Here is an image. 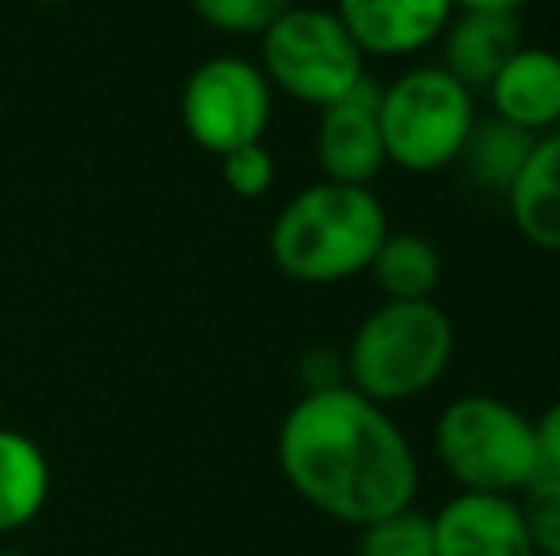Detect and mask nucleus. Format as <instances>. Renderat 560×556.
Segmentation results:
<instances>
[{
    "instance_id": "1",
    "label": "nucleus",
    "mask_w": 560,
    "mask_h": 556,
    "mask_svg": "<svg viewBox=\"0 0 560 556\" xmlns=\"http://www.w3.org/2000/svg\"><path fill=\"white\" fill-rule=\"evenodd\" d=\"M275 458L313 511L354 530L412 507L420 492L408 435L351 386L298 397L279 423Z\"/></svg>"
},
{
    "instance_id": "2",
    "label": "nucleus",
    "mask_w": 560,
    "mask_h": 556,
    "mask_svg": "<svg viewBox=\"0 0 560 556\" xmlns=\"http://www.w3.org/2000/svg\"><path fill=\"white\" fill-rule=\"evenodd\" d=\"M385 237L389 217L370 187L317 179L282 202L267 245L287 279L302 286H336L366 275Z\"/></svg>"
},
{
    "instance_id": "3",
    "label": "nucleus",
    "mask_w": 560,
    "mask_h": 556,
    "mask_svg": "<svg viewBox=\"0 0 560 556\" xmlns=\"http://www.w3.org/2000/svg\"><path fill=\"white\" fill-rule=\"evenodd\" d=\"M454 347V320L435 297L382 301L362 317L343 351L347 386L382 409L416 401L446 378Z\"/></svg>"
},
{
    "instance_id": "4",
    "label": "nucleus",
    "mask_w": 560,
    "mask_h": 556,
    "mask_svg": "<svg viewBox=\"0 0 560 556\" xmlns=\"http://www.w3.org/2000/svg\"><path fill=\"white\" fill-rule=\"evenodd\" d=\"M431 446L439 465L462 492L523 496L541 476L534 419L492 393L454 397L439 412Z\"/></svg>"
},
{
    "instance_id": "5",
    "label": "nucleus",
    "mask_w": 560,
    "mask_h": 556,
    "mask_svg": "<svg viewBox=\"0 0 560 556\" xmlns=\"http://www.w3.org/2000/svg\"><path fill=\"white\" fill-rule=\"evenodd\" d=\"M477 119V96L443 66L405 69L377 99L385 161L416 176L450 168L462 156Z\"/></svg>"
},
{
    "instance_id": "6",
    "label": "nucleus",
    "mask_w": 560,
    "mask_h": 556,
    "mask_svg": "<svg viewBox=\"0 0 560 556\" xmlns=\"http://www.w3.org/2000/svg\"><path fill=\"white\" fill-rule=\"evenodd\" d=\"M259 69L279 96L305 107L347 99L366 81V54L354 46L332 8L298 4L259 35Z\"/></svg>"
},
{
    "instance_id": "7",
    "label": "nucleus",
    "mask_w": 560,
    "mask_h": 556,
    "mask_svg": "<svg viewBox=\"0 0 560 556\" xmlns=\"http://www.w3.org/2000/svg\"><path fill=\"white\" fill-rule=\"evenodd\" d=\"M275 115V88L264 69L241 54H214L187 73L179 92V122L210 156L264 141Z\"/></svg>"
},
{
    "instance_id": "8",
    "label": "nucleus",
    "mask_w": 560,
    "mask_h": 556,
    "mask_svg": "<svg viewBox=\"0 0 560 556\" xmlns=\"http://www.w3.org/2000/svg\"><path fill=\"white\" fill-rule=\"evenodd\" d=\"M382 84L374 76L359 84L347 99L325 107L317 122V164L325 179L351 187H370L385 168L382 127H377Z\"/></svg>"
},
{
    "instance_id": "9",
    "label": "nucleus",
    "mask_w": 560,
    "mask_h": 556,
    "mask_svg": "<svg viewBox=\"0 0 560 556\" xmlns=\"http://www.w3.org/2000/svg\"><path fill=\"white\" fill-rule=\"evenodd\" d=\"M435 556H538L515 496L457 492L431 514Z\"/></svg>"
},
{
    "instance_id": "10",
    "label": "nucleus",
    "mask_w": 560,
    "mask_h": 556,
    "mask_svg": "<svg viewBox=\"0 0 560 556\" xmlns=\"http://www.w3.org/2000/svg\"><path fill=\"white\" fill-rule=\"evenodd\" d=\"M332 12L366 58H412L443 38L454 0H336Z\"/></svg>"
},
{
    "instance_id": "11",
    "label": "nucleus",
    "mask_w": 560,
    "mask_h": 556,
    "mask_svg": "<svg viewBox=\"0 0 560 556\" xmlns=\"http://www.w3.org/2000/svg\"><path fill=\"white\" fill-rule=\"evenodd\" d=\"M492 115L541 138L560 127V54L549 46H518L488 84Z\"/></svg>"
},
{
    "instance_id": "12",
    "label": "nucleus",
    "mask_w": 560,
    "mask_h": 556,
    "mask_svg": "<svg viewBox=\"0 0 560 556\" xmlns=\"http://www.w3.org/2000/svg\"><path fill=\"white\" fill-rule=\"evenodd\" d=\"M439 43H443V61L439 66L477 96V92H485L492 84L503 61L523 46V27H518V15L454 12V20L446 23Z\"/></svg>"
},
{
    "instance_id": "13",
    "label": "nucleus",
    "mask_w": 560,
    "mask_h": 556,
    "mask_svg": "<svg viewBox=\"0 0 560 556\" xmlns=\"http://www.w3.org/2000/svg\"><path fill=\"white\" fill-rule=\"evenodd\" d=\"M508 214L526 245L560 256V127L534 138L530 156L508 191Z\"/></svg>"
},
{
    "instance_id": "14",
    "label": "nucleus",
    "mask_w": 560,
    "mask_h": 556,
    "mask_svg": "<svg viewBox=\"0 0 560 556\" xmlns=\"http://www.w3.org/2000/svg\"><path fill=\"white\" fill-rule=\"evenodd\" d=\"M50 499V461L31 435L0 427V537L31 527Z\"/></svg>"
},
{
    "instance_id": "15",
    "label": "nucleus",
    "mask_w": 560,
    "mask_h": 556,
    "mask_svg": "<svg viewBox=\"0 0 560 556\" xmlns=\"http://www.w3.org/2000/svg\"><path fill=\"white\" fill-rule=\"evenodd\" d=\"M530 149H534V134L495 119V115H485V119H477V127H472V134L454 164L465 171V179L477 191L508 199V191L515 187Z\"/></svg>"
},
{
    "instance_id": "16",
    "label": "nucleus",
    "mask_w": 560,
    "mask_h": 556,
    "mask_svg": "<svg viewBox=\"0 0 560 556\" xmlns=\"http://www.w3.org/2000/svg\"><path fill=\"white\" fill-rule=\"evenodd\" d=\"M370 279L385 301H428L443 282V256L423 233H393L370 260Z\"/></svg>"
},
{
    "instance_id": "17",
    "label": "nucleus",
    "mask_w": 560,
    "mask_h": 556,
    "mask_svg": "<svg viewBox=\"0 0 560 556\" xmlns=\"http://www.w3.org/2000/svg\"><path fill=\"white\" fill-rule=\"evenodd\" d=\"M354 556H435V530H431V514L405 507L393 511L377 522L359 527V542Z\"/></svg>"
},
{
    "instance_id": "18",
    "label": "nucleus",
    "mask_w": 560,
    "mask_h": 556,
    "mask_svg": "<svg viewBox=\"0 0 560 556\" xmlns=\"http://www.w3.org/2000/svg\"><path fill=\"white\" fill-rule=\"evenodd\" d=\"M187 4L218 35L259 38L275 20H282L302 0H187Z\"/></svg>"
},
{
    "instance_id": "19",
    "label": "nucleus",
    "mask_w": 560,
    "mask_h": 556,
    "mask_svg": "<svg viewBox=\"0 0 560 556\" xmlns=\"http://www.w3.org/2000/svg\"><path fill=\"white\" fill-rule=\"evenodd\" d=\"M526 530L538 556H560V476L541 473L530 488L518 496Z\"/></svg>"
},
{
    "instance_id": "20",
    "label": "nucleus",
    "mask_w": 560,
    "mask_h": 556,
    "mask_svg": "<svg viewBox=\"0 0 560 556\" xmlns=\"http://www.w3.org/2000/svg\"><path fill=\"white\" fill-rule=\"evenodd\" d=\"M222 161V179L236 199H264L275 187V156L264 141L256 145L233 149V153L218 156Z\"/></svg>"
},
{
    "instance_id": "21",
    "label": "nucleus",
    "mask_w": 560,
    "mask_h": 556,
    "mask_svg": "<svg viewBox=\"0 0 560 556\" xmlns=\"http://www.w3.org/2000/svg\"><path fill=\"white\" fill-rule=\"evenodd\" d=\"M298 378H302V393H325V389L347 386V366L339 351H310L298 366Z\"/></svg>"
},
{
    "instance_id": "22",
    "label": "nucleus",
    "mask_w": 560,
    "mask_h": 556,
    "mask_svg": "<svg viewBox=\"0 0 560 556\" xmlns=\"http://www.w3.org/2000/svg\"><path fill=\"white\" fill-rule=\"evenodd\" d=\"M538 430V450H541V473L560 476V397L541 412V419H534Z\"/></svg>"
},
{
    "instance_id": "23",
    "label": "nucleus",
    "mask_w": 560,
    "mask_h": 556,
    "mask_svg": "<svg viewBox=\"0 0 560 556\" xmlns=\"http://www.w3.org/2000/svg\"><path fill=\"white\" fill-rule=\"evenodd\" d=\"M526 0H454V12H495V15H518Z\"/></svg>"
},
{
    "instance_id": "24",
    "label": "nucleus",
    "mask_w": 560,
    "mask_h": 556,
    "mask_svg": "<svg viewBox=\"0 0 560 556\" xmlns=\"http://www.w3.org/2000/svg\"><path fill=\"white\" fill-rule=\"evenodd\" d=\"M35 4H50V8H61V4H73V0H35Z\"/></svg>"
},
{
    "instance_id": "25",
    "label": "nucleus",
    "mask_w": 560,
    "mask_h": 556,
    "mask_svg": "<svg viewBox=\"0 0 560 556\" xmlns=\"http://www.w3.org/2000/svg\"><path fill=\"white\" fill-rule=\"evenodd\" d=\"M0 556H31V553H20V549H0Z\"/></svg>"
}]
</instances>
